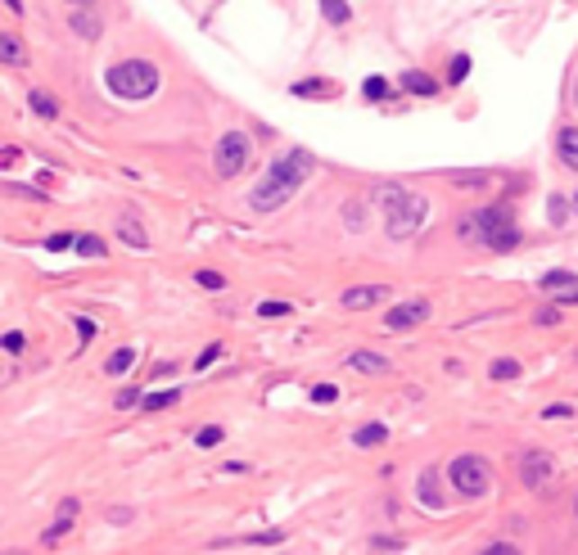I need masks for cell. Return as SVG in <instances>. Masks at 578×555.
I'll list each match as a JSON object with an SVG mask.
<instances>
[{
    "mask_svg": "<svg viewBox=\"0 0 578 555\" xmlns=\"http://www.w3.org/2000/svg\"><path fill=\"white\" fill-rule=\"evenodd\" d=\"M312 167H317V158H312L308 149H289V154H280V158L262 172V181H253L248 208H253V212H275V208H284L289 199L303 190V181L312 176Z\"/></svg>",
    "mask_w": 578,
    "mask_h": 555,
    "instance_id": "obj_1",
    "label": "cell"
},
{
    "mask_svg": "<svg viewBox=\"0 0 578 555\" xmlns=\"http://www.w3.org/2000/svg\"><path fill=\"white\" fill-rule=\"evenodd\" d=\"M461 235H465V239H479V244L492 248V253H510V248L519 244V226H515V212H510L506 203L479 208L470 221H461Z\"/></svg>",
    "mask_w": 578,
    "mask_h": 555,
    "instance_id": "obj_2",
    "label": "cell"
},
{
    "mask_svg": "<svg viewBox=\"0 0 578 555\" xmlns=\"http://www.w3.org/2000/svg\"><path fill=\"white\" fill-rule=\"evenodd\" d=\"M380 208H384V226H389V235L393 239H407V235H416L420 230V221L429 217V203H425V194H416V190H402V185H380Z\"/></svg>",
    "mask_w": 578,
    "mask_h": 555,
    "instance_id": "obj_3",
    "label": "cell"
},
{
    "mask_svg": "<svg viewBox=\"0 0 578 555\" xmlns=\"http://www.w3.org/2000/svg\"><path fill=\"white\" fill-rule=\"evenodd\" d=\"M104 86L118 95V100H149L158 91V68L149 59H122L104 73Z\"/></svg>",
    "mask_w": 578,
    "mask_h": 555,
    "instance_id": "obj_4",
    "label": "cell"
},
{
    "mask_svg": "<svg viewBox=\"0 0 578 555\" xmlns=\"http://www.w3.org/2000/svg\"><path fill=\"white\" fill-rule=\"evenodd\" d=\"M447 474H452V488H456L461 497H483V492H488V479H492L483 456H456Z\"/></svg>",
    "mask_w": 578,
    "mask_h": 555,
    "instance_id": "obj_5",
    "label": "cell"
},
{
    "mask_svg": "<svg viewBox=\"0 0 578 555\" xmlns=\"http://www.w3.org/2000/svg\"><path fill=\"white\" fill-rule=\"evenodd\" d=\"M244 163H248V136L244 131H226L221 140H217V149H212V167H217V176H239L244 172Z\"/></svg>",
    "mask_w": 578,
    "mask_h": 555,
    "instance_id": "obj_6",
    "label": "cell"
},
{
    "mask_svg": "<svg viewBox=\"0 0 578 555\" xmlns=\"http://www.w3.org/2000/svg\"><path fill=\"white\" fill-rule=\"evenodd\" d=\"M519 479H524V488H551L555 483V465H551V456L546 452H524L519 456Z\"/></svg>",
    "mask_w": 578,
    "mask_h": 555,
    "instance_id": "obj_7",
    "label": "cell"
},
{
    "mask_svg": "<svg viewBox=\"0 0 578 555\" xmlns=\"http://www.w3.org/2000/svg\"><path fill=\"white\" fill-rule=\"evenodd\" d=\"M429 321V303L425 299H411V303H398V308H389V317H384V326L398 335V330H416V326H425Z\"/></svg>",
    "mask_w": 578,
    "mask_h": 555,
    "instance_id": "obj_8",
    "label": "cell"
},
{
    "mask_svg": "<svg viewBox=\"0 0 578 555\" xmlns=\"http://www.w3.org/2000/svg\"><path fill=\"white\" fill-rule=\"evenodd\" d=\"M555 154H560V163H564L569 172H578V127H560V136H555Z\"/></svg>",
    "mask_w": 578,
    "mask_h": 555,
    "instance_id": "obj_9",
    "label": "cell"
},
{
    "mask_svg": "<svg viewBox=\"0 0 578 555\" xmlns=\"http://www.w3.org/2000/svg\"><path fill=\"white\" fill-rule=\"evenodd\" d=\"M0 59H5L10 68H23L28 64V50H23L19 32H0Z\"/></svg>",
    "mask_w": 578,
    "mask_h": 555,
    "instance_id": "obj_10",
    "label": "cell"
},
{
    "mask_svg": "<svg viewBox=\"0 0 578 555\" xmlns=\"http://www.w3.org/2000/svg\"><path fill=\"white\" fill-rule=\"evenodd\" d=\"M380 299H384V285H357V290L344 294V308L357 312V308H371V303H380Z\"/></svg>",
    "mask_w": 578,
    "mask_h": 555,
    "instance_id": "obj_11",
    "label": "cell"
},
{
    "mask_svg": "<svg viewBox=\"0 0 578 555\" xmlns=\"http://www.w3.org/2000/svg\"><path fill=\"white\" fill-rule=\"evenodd\" d=\"M73 519H77V501H59V519L46 528V537H41V542H59V537L73 528Z\"/></svg>",
    "mask_w": 578,
    "mask_h": 555,
    "instance_id": "obj_12",
    "label": "cell"
},
{
    "mask_svg": "<svg viewBox=\"0 0 578 555\" xmlns=\"http://www.w3.org/2000/svg\"><path fill=\"white\" fill-rule=\"evenodd\" d=\"M118 235H122V244H131V248H149V235L140 230L136 217H122V221H118Z\"/></svg>",
    "mask_w": 578,
    "mask_h": 555,
    "instance_id": "obj_13",
    "label": "cell"
},
{
    "mask_svg": "<svg viewBox=\"0 0 578 555\" xmlns=\"http://www.w3.org/2000/svg\"><path fill=\"white\" fill-rule=\"evenodd\" d=\"M348 366H353V371H366V375H384V371H389V362H384L380 353H353Z\"/></svg>",
    "mask_w": 578,
    "mask_h": 555,
    "instance_id": "obj_14",
    "label": "cell"
},
{
    "mask_svg": "<svg viewBox=\"0 0 578 555\" xmlns=\"http://www.w3.org/2000/svg\"><path fill=\"white\" fill-rule=\"evenodd\" d=\"M420 506H425V510H443V497H438V479H434V470H425V474H420Z\"/></svg>",
    "mask_w": 578,
    "mask_h": 555,
    "instance_id": "obj_15",
    "label": "cell"
},
{
    "mask_svg": "<svg viewBox=\"0 0 578 555\" xmlns=\"http://www.w3.org/2000/svg\"><path fill=\"white\" fill-rule=\"evenodd\" d=\"M402 86H407L411 95H438V82H434V77H425V73H416V68H411V73H402Z\"/></svg>",
    "mask_w": 578,
    "mask_h": 555,
    "instance_id": "obj_16",
    "label": "cell"
},
{
    "mask_svg": "<svg viewBox=\"0 0 578 555\" xmlns=\"http://www.w3.org/2000/svg\"><path fill=\"white\" fill-rule=\"evenodd\" d=\"M289 91H294V95H335L339 86H335V82H326V77H312V82H294Z\"/></svg>",
    "mask_w": 578,
    "mask_h": 555,
    "instance_id": "obj_17",
    "label": "cell"
},
{
    "mask_svg": "<svg viewBox=\"0 0 578 555\" xmlns=\"http://www.w3.org/2000/svg\"><path fill=\"white\" fill-rule=\"evenodd\" d=\"M68 23H73V32H77V37H86V41H95V37H100V23H95V19H91L86 10H77V14L68 19Z\"/></svg>",
    "mask_w": 578,
    "mask_h": 555,
    "instance_id": "obj_18",
    "label": "cell"
},
{
    "mask_svg": "<svg viewBox=\"0 0 578 555\" xmlns=\"http://www.w3.org/2000/svg\"><path fill=\"white\" fill-rule=\"evenodd\" d=\"M176 398H181V389H158V393H145L140 407H145V411H163V407H172Z\"/></svg>",
    "mask_w": 578,
    "mask_h": 555,
    "instance_id": "obj_19",
    "label": "cell"
},
{
    "mask_svg": "<svg viewBox=\"0 0 578 555\" xmlns=\"http://www.w3.org/2000/svg\"><path fill=\"white\" fill-rule=\"evenodd\" d=\"M353 438H357V447H380V443L389 438V429H384V425H362Z\"/></svg>",
    "mask_w": 578,
    "mask_h": 555,
    "instance_id": "obj_20",
    "label": "cell"
},
{
    "mask_svg": "<svg viewBox=\"0 0 578 555\" xmlns=\"http://www.w3.org/2000/svg\"><path fill=\"white\" fill-rule=\"evenodd\" d=\"M321 14H326V19H330L335 28H344V23L353 19V14H348V5H344V0H321Z\"/></svg>",
    "mask_w": 578,
    "mask_h": 555,
    "instance_id": "obj_21",
    "label": "cell"
},
{
    "mask_svg": "<svg viewBox=\"0 0 578 555\" xmlns=\"http://www.w3.org/2000/svg\"><path fill=\"white\" fill-rule=\"evenodd\" d=\"M28 104H32V113H37V118H55V113H59V104H55L46 91H32V100H28Z\"/></svg>",
    "mask_w": 578,
    "mask_h": 555,
    "instance_id": "obj_22",
    "label": "cell"
},
{
    "mask_svg": "<svg viewBox=\"0 0 578 555\" xmlns=\"http://www.w3.org/2000/svg\"><path fill=\"white\" fill-rule=\"evenodd\" d=\"M77 253H82V257H104L109 248H104V239H95V235H77Z\"/></svg>",
    "mask_w": 578,
    "mask_h": 555,
    "instance_id": "obj_23",
    "label": "cell"
},
{
    "mask_svg": "<svg viewBox=\"0 0 578 555\" xmlns=\"http://www.w3.org/2000/svg\"><path fill=\"white\" fill-rule=\"evenodd\" d=\"M131 362H136V353H131V348H118V353L109 357V375H127Z\"/></svg>",
    "mask_w": 578,
    "mask_h": 555,
    "instance_id": "obj_24",
    "label": "cell"
},
{
    "mask_svg": "<svg viewBox=\"0 0 578 555\" xmlns=\"http://www.w3.org/2000/svg\"><path fill=\"white\" fill-rule=\"evenodd\" d=\"M465 73H470V55H452V68H447V82H452V86H461V82H465Z\"/></svg>",
    "mask_w": 578,
    "mask_h": 555,
    "instance_id": "obj_25",
    "label": "cell"
},
{
    "mask_svg": "<svg viewBox=\"0 0 578 555\" xmlns=\"http://www.w3.org/2000/svg\"><path fill=\"white\" fill-rule=\"evenodd\" d=\"M362 95H366V100H389V82H384V77H371V82L362 86Z\"/></svg>",
    "mask_w": 578,
    "mask_h": 555,
    "instance_id": "obj_26",
    "label": "cell"
},
{
    "mask_svg": "<svg viewBox=\"0 0 578 555\" xmlns=\"http://www.w3.org/2000/svg\"><path fill=\"white\" fill-rule=\"evenodd\" d=\"M515 375H519V362H510V357L492 362V380H515Z\"/></svg>",
    "mask_w": 578,
    "mask_h": 555,
    "instance_id": "obj_27",
    "label": "cell"
},
{
    "mask_svg": "<svg viewBox=\"0 0 578 555\" xmlns=\"http://www.w3.org/2000/svg\"><path fill=\"white\" fill-rule=\"evenodd\" d=\"M221 438H226V434H221V429H217V425H203V429H199V434H194V443H199V447H217V443H221Z\"/></svg>",
    "mask_w": 578,
    "mask_h": 555,
    "instance_id": "obj_28",
    "label": "cell"
},
{
    "mask_svg": "<svg viewBox=\"0 0 578 555\" xmlns=\"http://www.w3.org/2000/svg\"><path fill=\"white\" fill-rule=\"evenodd\" d=\"M555 285H578V281H573L569 271H546L542 275V290H555Z\"/></svg>",
    "mask_w": 578,
    "mask_h": 555,
    "instance_id": "obj_29",
    "label": "cell"
},
{
    "mask_svg": "<svg viewBox=\"0 0 578 555\" xmlns=\"http://www.w3.org/2000/svg\"><path fill=\"white\" fill-rule=\"evenodd\" d=\"M46 248H50V253H64V248H77V235H50V239H46Z\"/></svg>",
    "mask_w": 578,
    "mask_h": 555,
    "instance_id": "obj_30",
    "label": "cell"
},
{
    "mask_svg": "<svg viewBox=\"0 0 578 555\" xmlns=\"http://www.w3.org/2000/svg\"><path fill=\"white\" fill-rule=\"evenodd\" d=\"M335 398H339V389H335V384H317V389H312V402H321V407H326V402H335Z\"/></svg>",
    "mask_w": 578,
    "mask_h": 555,
    "instance_id": "obj_31",
    "label": "cell"
},
{
    "mask_svg": "<svg viewBox=\"0 0 578 555\" xmlns=\"http://www.w3.org/2000/svg\"><path fill=\"white\" fill-rule=\"evenodd\" d=\"M194 281H199L203 290H221V285H226V281H221V275H217V271H199V275H194Z\"/></svg>",
    "mask_w": 578,
    "mask_h": 555,
    "instance_id": "obj_32",
    "label": "cell"
},
{
    "mask_svg": "<svg viewBox=\"0 0 578 555\" xmlns=\"http://www.w3.org/2000/svg\"><path fill=\"white\" fill-rule=\"evenodd\" d=\"M289 312H294L289 303H262V308H257V317H289Z\"/></svg>",
    "mask_w": 578,
    "mask_h": 555,
    "instance_id": "obj_33",
    "label": "cell"
},
{
    "mask_svg": "<svg viewBox=\"0 0 578 555\" xmlns=\"http://www.w3.org/2000/svg\"><path fill=\"white\" fill-rule=\"evenodd\" d=\"M217 357H221V344H212V348H203V357H199V362H194V366H199V371H203V366H212V362H217Z\"/></svg>",
    "mask_w": 578,
    "mask_h": 555,
    "instance_id": "obj_34",
    "label": "cell"
},
{
    "mask_svg": "<svg viewBox=\"0 0 578 555\" xmlns=\"http://www.w3.org/2000/svg\"><path fill=\"white\" fill-rule=\"evenodd\" d=\"M479 555H519V551H515L510 542H492V546H488V551H479Z\"/></svg>",
    "mask_w": 578,
    "mask_h": 555,
    "instance_id": "obj_35",
    "label": "cell"
},
{
    "mask_svg": "<svg viewBox=\"0 0 578 555\" xmlns=\"http://www.w3.org/2000/svg\"><path fill=\"white\" fill-rule=\"evenodd\" d=\"M136 402H145V398H140L136 389H127V393H118V407H122V411H127V407H136Z\"/></svg>",
    "mask_w": 578,
    "mask_h": 555,
    "instance_id": "obj_36",
    "label": "cell"
},
{
    "mask_svg": "<svg viewBox=\"0 0 578 555\" xmlns=\"http://www.w3.org/2000/svg\"><path fill=\"white\" fill-rule=\"evenodd\" d=\"M551 221H555V226H560V221H564V199H560V194H555V199H551Z\"/></svg>",
    "mask_w": 578,
    "mask_h": 555,
    "instance_id": "obj_37",
    "label": "cell"
},
{
    "mask_svg": "<svg viewBox=\"0 0 578 555\" xmlns=\"http://www.w3.org/2000/svg\"><path fill=\"white\" fill-rule=\"evenodd\" d=\"M344 212H348V230H357V226H362V221H366V217H357V212H362V208H357V203H348V208H344Z\"/></svg>",
    "mask_w": 578,
    "mask_h": 555,
    "instance_id": "obj_38",
    "label": "cell"
},
{
    "mask_svg": "<svg viewBox=\"0 0 578 555\" xmlns=\"http://www.w3.org/2000/svg\"><path fill=\"white\" fill-rule=\"evenodd\" d=\"M77 335H82V344H91V335H95V321H86V317H82V321H77Z\"/></svg>",
    "mask_w": 578,
    "mask_h": 555,
    "instance_id": "obj_39",
    "label": "cell"
},
{
    "mask_svg": "<svg viewBox=\"0 0 578 555\" xmlns=\"http://www.w3.org/2000/svg\"><path fill=\"white\" fill-rule=\"evenodd\" d=\"M560 321V312L555 308H546V312H537V326H555Z\"/></svg>",
    "mask_w": 578,
    "mask_h": 555,
    "instance_id": "obj_40",
    "label": "cell"
},
{
    "mask_svg": "<svg viewBox=\"0 0 578 555\" xmlns=\"http://www.w3.org/2000/svg\"><path fill=\"white\" fill-rule=\"evenodd\" d=\"M5 348H10V353H19V348H23V335H19V330H10V335H5Z\"/></svg>",
    "mask_w": 578,
    "mask_h": 555,
    "instance_id": "obj_41",
    "label": "cell"
},
{
    "mask_svg": "<svg viewBox=\"0 0 578 555\" xmlns=\"http://www.w3.org/2000/svg\"><path fill=\"white\" fill-rule=\"evenodd\" d=\"M560 299H564V303H578V290H560Z\"/></svg>",
    "mask_w": 578,
    "mask_h": 555,
    "instance_id": "obj_42",
    "label": "cell"
},
{
    "mask_svg": "<svg viewBox=\"0 0 578 555\" xmlns=\"http://www.w3.org/2000/svg\"><path fill=\"white\" fill-rule=\"evenodd\" d=\"M5 5H10L14 14H23V0H5Z\"/></svg>",
    "mask_w": 578,
    "mask_h": 555,
    "instance_id": "obj_43",
    "label": "cell"
},
{
    "mask_svg": "<svg viewBox=\"0 0 578 555\" xmlns=\"http://www.w3.org/2000/svg\"><path fill=\"white\" fill-rule=\"evenodd\" d=\"M73 5H77V10H91V5H95V0H73Z\"/></svg>",
    "mask_w": 578,
    "mask_h": 555,
    "instance_id": "obj_44",
    "label": "cell"
},
{
    "mask_svg": "<svg viewBox=\"0 0 578 555\" xmlns=\"http://www.w3.org/2000/svg\"><path fill=\"white\" fill-rule=\"evenodd\" d=\"M5 555H23V551H5Z\"/></svg>",
    "mask_w": 578,
    "mask_h": 555,
    "instance_id": "obj_45",
    "label": "cell"
},
{
    "mask_svg": "<svg viewBox=\"0 0 578 555\" xmlns=\"http://www.w3.org/2000/svg\"><path fill=\"white\" fill-rule=\"evenodd\" d=\"M573 100H578V86H573Z\"/></svg>",
    "mask_w": 578,
    "mask_h": 555,
    "instance_id": "obj_46",
    "label": "cell"
}]
</instances>
